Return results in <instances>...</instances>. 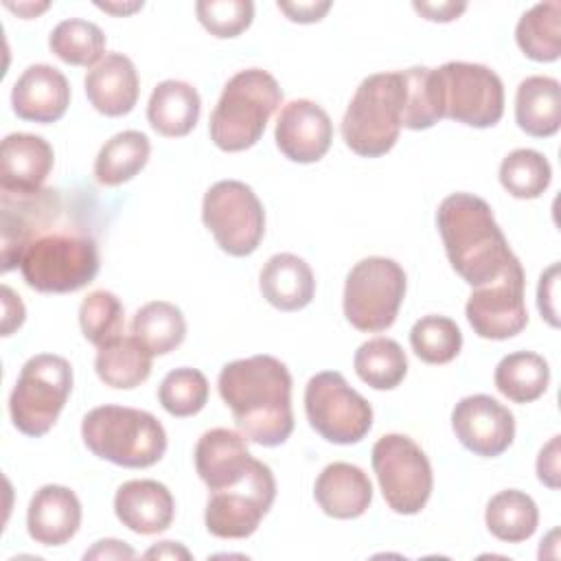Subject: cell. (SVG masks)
I'll use <instances>...</instances> for the list:
<instances>
[{
	"label": "cell",
	"instance_id": "cell-1",
	"mask_svg": "<svg viewBox=\"0 0 561 561\" xmlns=\"http://www.w3.org/2000/svg\"><path fill=\"white\" fill-rule=\"evenodd\" d=\"M217 388L248 440L278 447L291 436V375L274 355L228 362L219 373Z\"/></svg>",
	"mask_w": 561,
	"mask_h": 561
},
{
	"label": "cell",
	"instance_id": "cell-2",
	"mask_svg": "<svg viewBox=\"0 0 561 561\" xmlns=\"http://www.w3.org/2000/svg\"><path fill=\"white\" fill-rule=\"evenodd\" d=\"M436 226L454 272L471 287L500 276L515 256L491 206L473 193L447 195L438 204Z\"/></svg>",
	"mask_w": 561,
	"mask_h": 561
},
{
	"label": "cell",
	"instance_id": "cell-3",
	"mask_svg": "<svg viewBox=\"0 0 561 561\" xmlns=\"http://www.w3.org/2000/svg\"><path fill=\"white\" fill-rule=\"evenodd\" d=\"M18 267L35 291L70 294L99 274V248L85 230L55 224L22 250Z\"/></svg>",
	"mask_w": 561,
	"mask_h": 561
},
{
	"label": "cell",
	"instance_id": "cell-4",
	"mask_svg": "<svg viewBox=\"0 0 561 561\" xmlns=\"http://www.w3.org/2000/svg\"><path fill=\"white\" fill-rule=\"evenodd\" d=\"M280 103L283 90L274 75L263 68L237 72L224 85V92L210 114V140L228 153L254 147Z\"/></svg>",
	"mask_w": 561,
	"mask_h": 561
},
{
	"label": "cell",
	"instance_id": "cell-5",
	"mask_svg": "<svg viewBox=\"0 0 561 561\" xmlns=\"http://www.w3.org/2000/svg\"><path fill=\"white\" fill-rule=\"evenodd\" d=\"M85 447L101 460L127 469L156 465L167 451L162 423L145 410L127 405H99L81 421Z\"/></svg>",
	"mask_w": 561,
	"mask_h": 561
},
{
	"label": "cell",
	"instance_id": "cell-6",
	"mask_svg": "<svg viewBox=\"0 0 561 561\" xmlns=\"http://www.w3.org/2000/svg\"><path fill=\"white\" fill-rule=\"evenodd\" d=\"M403 105L405 79L401 70L368 75L357 85L342 118L346 147L364 158L386 156L399 140Z\"/></svg>",
	"mask_w": 561,
	"mask_h": 561
},
{
	"label": "cell",
	"instance_id": "cell-7",
	"mask_svg": "<svg viewBox=\"0 0 561 561\" xmlns=\"http://www.w3.org/2000/svg\"><path fill=\"white\" fill-rule=\"evenodd\" d=\"M72 390V366L66 357L39 353L26 359L9 397L13 425L31 436H44L61 414Z\"/></svg>",
	"mask_w": 561,
	"mask_h": 561
},
{
	"label": "cell",
	"instance_id": "cell-8",
	"mask_svg": "<svg viewBox=\"0 0 561 561\" xmlns=\"http://www.w3.org/2000/svg\"><path fill=\"white\" fill-rule=\"evenodd\" d=\"M405 298V272L386 256H368L355 263L344 283V316L364 333L392 327Z\"/></svg>",
	"mask_w": 561,
	"mask_h": 561
},
{
	"label": "cell",
	"instance_id": "cell-9",
	"mask_svg": "<svg viewBox=\"0 0 561 561\" xmlns=\"http://www.w3.org/2000/svg\"><path fill=\"white\" fill-rule=\"evenodd\" d=\"M370 456L386 504L399 515L421 513L434 486L425 451L405 434H386L373 445Z\"/></svg>",
	"mask_w": 561,
	"mask_h": 561
},
{
	"label": "cell",
	"instance_id": "cell-10",
	"mask_svg": "<svg viewBox=\"0 0 561 561\" xmlns=\"http://www.w3.org/2000/svg\"><path fill=\"white\" fill-rule=\"evenodd\" d=\"M305 412L309 425L335 445H355L373 427L370 403L337 370H322L307 381Z\"/></svg>",
	"mask_w": 561,
	"mask_h": 561
},
{
	"label": "cell",
	"instance_id": "cell-11",
	"mask_svg": "<svg viewBox=\"0 0 561 561\" xmlns=\"http://www.w3.org/2000/svg\"><path fill=\"white\" fill-rule=\"evenodd\" d=\"M202 219L217 245L230 256L252 254L265 234L263 204L239 180H219L206 191Z\"/></svg>",
	"mask_w": 561,
	"mask_h": 561
},
{
	"label": "cell",
	"instance_id": "cell-12",
	"mask_svg": "<svg viewBox=\"0 0 561 561\" xmlns=\"http://www.w3.org/2000/svg\"><path fill=\"white\" fill-rule=\"evenodd\" d=\"M443 118L469 125L493 127L504 114V85L497 72L482 64L447 61L436 68Z\"/></svg>",
	"mask_w": 561,
	"mask_h": 561
},
{
	"label": "cell",
	"instance_id": "cell-13",
	"mask_svg": "<svg viewBox=\"0 0 561 561\" xmlns=\"http://www.w3.org/2000/svg\"><path fill=\"white\" fill-rule=\"evenodd\" d=\"M276 500V480L272 469L254 460L243 480L232 486L210 491L206 502V530L219 539H245L267 515Z\"/></svg>",
	"mask_w": 561,
	"mask_h": 561
},
{
	"label": "cell",
	"instance_id": "cell-14",
	"mask_svg": "<svg viewBox=\"0 0 561 561\" xmlns=\"http://www.w3.org/2000/svg\"><path fill=\"white\" fill-rule=\"evenodd\" d=\"M526 278L517 256L493 280L473 287L465 313L471 329L484 340H508L528 324Z\"/></svg>",
	"mask_w": 561,
	"mask_h": 561
},
{
	"label": "cell",
	"instance_id": "cell-15",
	"mask_svg": "<svg viewBox=\"0 0 561 561\" xmlns=\"http://www.w3.org/2000/svg\"><path fill=\"white\" fill-rule=\"evenodd\" d=\"M451 430L471 454L495 458L504 454L515 438V416L489 394H469L454 405Z\"/></svg>",
	"mask_w": 561,
	"mask_h": 561
},
{
	"label": "cell",
	"instance_id": "cell-16",
	"mask_svg": "<svg viewBox=\"0 0 561 561\" xmlns=\"http://www.w3.org/2000/svg\"><path fill=\"white\" fill-rule=\"evenodd\" d=\"M59 191L42 188L28 195L2 193V272H11L22 250L46 228L61 221Z\"/></svg>",
	"mask_w": 561,
	"mask_h": 561
},
{
	"label": "cell",
	"instance_id": "cell-17",
	"mask_svg": "<svg viewBox=\"0 0 561 561\" xmlns=\"http://www.w3.org/2000/svg\"><path fill=\"white\" fill-rule=\"evenodd\" d=\"M276 147L298 164H311L324 158L333 140V123L329 114L309 99H296L283 105L276 129Z\"/></svg>",
	"mask_w": 561,
	"mask_h": 561
},
{
	"label": "cell",
	"instance_id": "cell-18",
	"mask_svg": "<svg viewBox=\"0 0 561 561\" xmlns=\"http://www.w3.org/2000/svg\"><path fill=\"white\" fill-rule=\"evenodd\" d=\"M11 105L22 121L55 123L70 105L68 79L55 66L33 64L13 83Z\"/></svg>",
	"mask_w": 561,
	"mask_h": 561
},
{
	"label": "cell",
	"instance_id": "cell-19",
	"mask_svg": "<svg viewBox=\"0 0 561 561\" xmlns=\"http://www.w3.org/2000/svg\"><path fill=\"white\" fill-rule=\"evenodd\" d=\"M55 164L48 140L35 134L15 131L0 147V188L2 193L28 195L42 191Z\"/></svg>",
	"mask_w": 561,
	"mask_h": 561
},
{
	"label": "cell",
	"instance_id": "cell-20",
	"mask_svg": "<svg viewBox=\"0 0 561 561\" xmlns=\"http://www.w3.org/2000/svg\"><path fill=\"white\" fill-rule=\"evenodd\" d=\"M254 460L245 436L226 427L204 432L195 445V469L208 491L237 484L248 476Z\"/></svg>",
	"mask_w": 561,
	"mask_h": 561
},
{
	"label": "cell",
	"instance_id": "cell-21",
	"mask_svg": "<svg viewBox=\"0 0 561 561\" xmlns=\"http://www.w3.org/2000/svg\"><path fill=\"white\" fill-rule=\"evenodd\" d=\"M81 526V502L68 486L44 484L35 491L26 511V528L35 543L61 546Z\"/></svg>",
	"mask_w": 561,
	"mask_h": 561
},
{
	"label": "cell",
	"instance_id": "cell-22",
	"mask_svg": "<svg viewBox=\"0 0 561 561\" xmlns=\"http://www.w3.org/2000/svg\"><path fill=\"white\" fill-rule=\"evenodd\" d=\"M114 513L131 533L158 535L171 526L175 500L158 480H129L114 495Z\"/></svg>",
	"mask_w": 561,
	"mask_h": 561
},
{
	"label": "cell",
	"instance_id": "cell-23",
	"mask_svg": "<svg viewBox=\"0 0 561 561\" xmlns=\"http://www.w3.org/2000/svg\"><path fill=\"white\" fill-rule=\"evenodd\" d=\"M83 85L90 105L105 116L129 114L140 92L136 66L123 53H105V57L88 70Z\"/></svg>",
	"mask_w": 561,
	"mask_h": 561
},
{
	"label": "cell",
	"instance_id": "cell-24",
	"mask_svg": "<svg viewBox=\"0 0 561 561\" xmlns=\"http://www.w3.org/2000/svg\"><path fill=\"white\" fill-rule=\"evenodd\" d=\"M313 497L324 515L355 519L368 511L373 502V484L357 465L331 462L316 478Z\"/></svg>",
	"mask_w": 561,
	"mask_h": 561
},
{
	"label": "cell",
	"instance_id": "cell-25",
	"mask_svg": "<svg viewBox=\"0 0 561 561\" xmlns=\"http://www.w3.org/2000/svg\"><path fill=\"white\" fill-rule=\"evenodd\" d=\"M259 287L272 307L280 311H298L311 302L316 278L305 259L291 252H278L263 265Z\"/></svg>",
	"mask_w": 561,
	"mask_h": 561
},
{
	"label": "cell",
	"instance_id": "cell-26",
	"mask_svg": "<svg viewBox=\"0 0 561 561\" xmlns=\"http://www.w3.org/2000/svg\"><path fill=\"white\" fill-rule=\"evenodd\" d=\"M202 110V99L197 90L178 79L160 81L147 103L149 125L167 138H182L193 131Z\"/></svg>",
	"mask_w": 561,
	"mask_h": 561
},
{
	"label": "cell",
	"instance_id": "cell-27",
	"mask_svg": "<svg viewBox=\"0 0 561 561\" xmlns=\"http://www.w3.org/2000/svg\"><path fill=\"white\" fill-rule=\"evenodd\" d=\"M515 121L528 136H554L561 127L559 81L543 75L526 77L515 92Z\"/></svg>",
	"mask_w": 561,
	"mask_h": 561
},
{
	"label": "cell",
	"instance_id": "cell-28",
	"mask_svg": "<svg viewBox=\"0 0 561 561\" xmlns=\"http://www.w3.org/2000/svg\"><path fill=\"white\" fill-rule=\"evenodd\" d=\"M151 357L153 355L134 335H118L99 346L94 370L105 386L131 390L151 375Z\"/></svg>",
	"mask_w": 561,
	"mask_h": 561
},
{
	"label": "cell",
	"instance_id": "cell-29",
	"mask_svg": "<svg viewBox=\"0 0 561 561\" xmlns=\"http://www.w3.org/2000/svg\"><path fill=\"white\" fill-rule=\"evenodd\" d=\"M151 142L138 129H125L112 136L94 160V178L103 186H118L136 178L149 162Z\"/></svg>",
	"mask_w": 561,
	"mask_h": 561
},
{
	"label": "cell",
	"instance_id": "cell-30",
	"mask_svg": "<svg viewBox=\"0 0 561 561\" xmlns=\"http://www.w3.org/2000/svg\"><path fill=\"white\" fill-rule=\"evenodd\" d=\"M495 388L513 403L537 401L550 383L548 362L533 351H515L495 366Z\"/></svg>",
	"mask_w": 561,
	"mask_h": 561
},
{
	"label": "cell",
	"instance_id": "cell-31",
	"mask_svg": "<svg viewBox=\"0 0 561 561\" xmlns=\"http://www.w3.org/2000/svg\"><path fill=\"white\" fill-rule=\"evenodd\" d=\"M484 522L491 535L500 541L519 543L535 535L539 524V511L528 493L506 489L489 500Z\"/></svg>",
	"mask_w": 561,
	"mask_h": 561
},
{
	"label": "cell",
	"instance_id": "cell-32",
	"mask_svg": "<svg viewBox=\"0 0 561 561\" xmlns=\"http://www.w3.org/2000/svg\"><path fill=\"white\" fill-rule=\"evenodd\" d=\"M515 42L533 61H557L561 55V4L550 0L530 7L515 26Z\"/></svg>",
	"mask_w": 561,
	"mask_h": 561
},
{
	"label": "cell",
	"instance_id": "cell-33",
	"mask_svg": "<svg viewBox=\"0 0 561 561\" xmlns=\"http://www.w3.org/2000/svg\"><path fill=\"white\" fill-rule=\"evenodd\" d=\"M131 335L156 357L175 351L186 337V320L180 307L167 300L142 305L131 320Z\"/></svg>",
	"mask_w": 561,
	"mask_h": 561
},
{
	"label": "cell",
	"instance_id": "cell-34",
	"mask_svg": "<svg viewBox=\"0 0 561 561\" xmlns=\"http://www.w3.org/2000/svg\"><path fill=\"white\" fill-rule=\"evenodd\" d=\"M353 366L357 377L375 390H392L408 375V357L392 337H373L355 351Z\"/></svg>",
	"mask_w": 561,
	"mask_h": 561
},
{
	"label": "cell",
	"instance_id": "cell-35",
	"mask_svg": "<svg viewBox=\"0 0 561 561\" xmlns=\"http://www.w3.org/2000/svg\"><path fill=\"white\" fill-rule=\"evenodd\" d=\"M401 72L405 79V105L401 125L414 131L434 127L443 118V96L436 68L414 66Z\"/></svg>",
	"mask_w": 561,
	"mask_h": 561
},
{
	"label": "cell",
	"instance_id": "cell-36",
	"mask_svg": "<svg viewBox=\"0 0 561 561\" xmlns=\"http://www.w3.org/2000/svg\"><path fill=\"white\" fill-rule=\"evenodd\" d=\"M48 46L61 61L70 66L94 68L105 57L103 31L94 22L81 18L59 22L48 37Z\"/></svg>",
	"mask_w": 561,
	"mask_h": 561
},
{
	"label": "cell",
	"instance_id": "cell-37",
	"mask_svg": "<svg viewBox=\"0 0 561 561\" xmlns=\"http://www.w3.org/2000/svg\"><path fill=\"white\" fill-rule=\"evenodd\" d=\"M500 184L517 199L539 197L552 180L548 158L537 149H513L500 164Z\"/></svg>",
	"mask_w": 561,
	"mask_h": 561
},
{
	"label": "cell",
	"instance_id": "cell-38",
	"mask_svg": "<svg viewBox=\"0 0 561 561\" xmlns=\"http://www.w3.org/2000/svg\"><path fill=\"white\" fill-rule=\"evenodd\" d=\"M410 346L425 364H447L462 348V333L447 316H423L410 329Z\"/></svg>",
	"mask_w": 561,
	"mask_h": 561
},
{
	"label": "cell",
	"instance_id": "cell-39",
	"mask_svg": "<svg viewBox=\"0 0 561 561\" xmlns=\"http://www.w3.org/2000/svg\"><path fill=\"white\" fill-rule=\"evenodd\" d=\"M158 401L171 416H193L202 412L208 401V379L197 368H175L160 381Z\"/></svg>",
	"mask_w": 561,
	"mask_h": 561
},
{
	"label": "cell",
	"instance_id": "cell-40",
	"mask_svg": "<svg viewBox=\"0 0 561 561\" xmlns=\"http://www.w3.org/2000/svg\"><path fill=\"white\" fill-rule=\"evenodd\" d=\"M79 324L88 342H92L94 346H103L123 335L125 309L112 291L96 289L81 300Z\"/></svg>",
	"mask_w": 561,
	"mask_h": 561
},
{
	"label": "cell",
	"instance_id": "cell-41",
	"mask_svg": "<svg viewBox=\"0 0 561 561\" xmlns=\"http://www.w3.org/2000/svg\"><path fill=\"white\" fill-rule=\"evenodd\" d=\"M199 24L215 37L241 35L254 18V4L250 0H199L195 4Z\"/></svg>",
	"mask_w": 561,
	"mask_h": 561
},
{
	"label": "cell",
	"instance_id": "cell-42",
	"mask_svg": "<svg viewBox=\"0 0 561 561\" xmlns=\"http://www.w3.org/2000/svg\"><path fill=\"white\" fill-rule=\"evenodd\" d=\"M557 296H559V263H552L539 278V287H537V307L541 318H546V322L550 327H559V305H557Z\"/></svg>",
	"mask_w": 561,
	"mask_h": 561
},
{
	"label": "cell",
	"instance_id": "cell-43",
	"mask_svg": "<svg viewBox=\"0 0 561 561\" xmlns=\"http://www.w3.org/2000/svg\"><path fill=\"white\" fill-rule=\"evenodd\" d=\"M559 434L552 436L539 451L537 456V478L543 482L548 489H559Z\"/></svg>",
	"mask_w": 561,
	"mask_h": 561
},
{
	"label": "cell",
	"instance_id": "cell-44",
	"mask_svg": "<svg viewBox=\"0 0 561 561\" xmlns=\"http://www.w3.org/2000/svg\"><path fill=\"white\" fill-rule=\"evenodd\" d=\"M291 22L311 24L324 18V13L331 9V2H278L276 4Z\"/></svg>",
	"mask_w": 561,
	"mask_h": 561
},
{
	"label": "cell",
	"instance_id": "cell-45",
	"mask_svg": "<svg viewBox=\"0 0 561 561\" xmlns=\"http://www.w3.org/2000/svg\"><path fill=\"white\" fill-rule=\"evenodd\" d=\"M2 307H4L2 335H11L24 322V305H22L20 296L7 285H2Z\"/></svg>",
	"mask_w": 561,
	"mask_h": 561
},
{
	"label": "cell",
	"instance_id": "cell-46",
	"mask_svg": "<svg viewBox=\"0 0 561 561\" xmlns=\"http://www.w3.org/2000/svg\"><path fill=\"white\" fill-rule=\"evenodd\" d=\"M412 7L425 20H432V22H451L467 9L465 2H414Z\"/></svg>",
	"mask_w": 561,
	"mask_h": 561
},
{
	"label": "cell",
	"instance_id": "cell-47",
	"mask_svg": "<svg viewBox=\"0 0 561 561\" xmlns=\"http://www.w3.org/2000/svg\"><path fill=\"white\" fill-rule=\"evenodd\" d=\"M136 552L134 548H129L125 541L118 539H101L96 541L85 554L83 559H134Z\"/></svg>",
	"mask_w": 561,
	"mask_h": 561
},
{
	"label": "cell",
	"instance_id": "cell-48",
	"mask_svg": "<svg viewBox=\"0 0 561 561\" xmlns=\"http://www.w3.org/2000/svg\"><path fill=\"white\" fill-rule=\"evenodd\" d=\"M147 559H191V552L178 541H160L145 552Z\"/></svg>",
	"mask_w": 561,
	"mask_h": 561
},
{
	"label": "cell",
	"instance_id": "cell-49",
	"mask_svg": "<svg viewBox=\"0 0 561 561\" xmlns=\"http://www.w3.org/2000/svg\"><path fill=\"white\" fill-rule=\"evenodd\" d=\"M96 7L99 9H103V11H107V13H114V15H129V13H134V11H140L142 9V2H96Z\"/></svg>",
	"mask_w": 561,
	"mask_h": 561
},
{
	"label": "cell",
	"instance_id": "cell-50",
	"mask_svg": "<svg viewBox=\"0 0 561 561\" xmlns=\"http://www.w3.org/2000/svg\"><path fill=\"white\" fill-rule=\"evenodd\" d=\"M7 9L20 13L22 18H35L37 13L48 9V2H42V4H11V2H7Z\"/></svg>",
	"mask_w": 561,
	"mask_h": 561
}]
</instances>
